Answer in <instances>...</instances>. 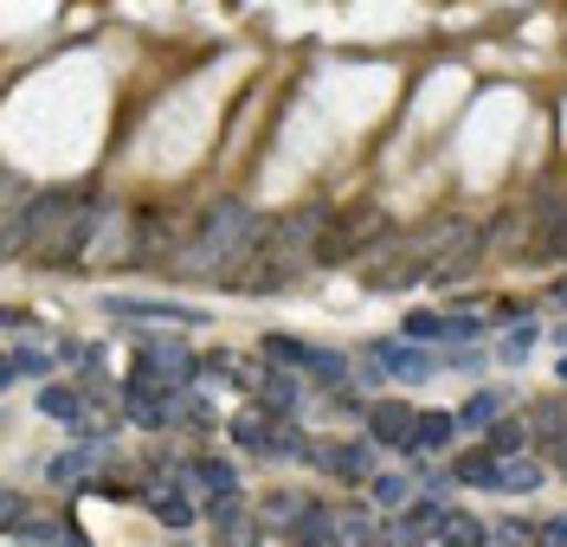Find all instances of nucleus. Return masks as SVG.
Returning <instances> with one entry per match:
<instances>
[{
	"instance_id": "nucleus-9",
	"label": "nucleus",
	"mask_w": 567,
	"mask_h": 547,
	"mask_svg": "<svg viewBox=\"0 0 567 547\" xmlns=\"http://www.w3.org/2000/svg\"><path fill=\"white\" fill-rule=\"evenodd\" d=\"M91 393L84 387H59V380H39V419H52V425H72L84 432V419H91Z\"/></svg>"
},
{
	"instance_id": "nucleus-5",
	"label": "nucleus",
	"mask_w": 567,
	"mask_h": 547,
	"mask_svg": "<svg viewBox=\"0 0 567 547\" xmlns=\"http://www.w3.org/2000/svg\"><path fill=\"white\" fill-rule=\"evenodd\" d=\"M104 309H111L116 323H175V328H200L207 323V309H193V303H168V296H104Z\"/></svg>"
},
{
	"instance_id": "nucleus-27",
	"label": "nucleus",
	"mask_w": 567,
	"mask_h": 547,
	"mask_svg": "<svg viewBox=\"0 0 567 547\" xmlns=\"http://www.w3.org/2000/svg\"><path fill=\"white\" fill-rule=\"evenodd\" d=\"M529 419H535V432H542V438H555V444L567 438V412H561L555 400H535V406H529Z\"/></svg>"
},
{
	"instance_id": "nucleus-11",
	"label": "nucleus",
	"mask_w": 567,
	"mask_h": 547,
	"mask_svg": "<svg viewBox=\"0 0 567 547\" xmlns=\"http://www.w3.org/2000/svg\"><path fill=\"white\" fill-rule=\"evenodd\" d=\"M143 503H149V515L161 522V528H193V522H200L193 496H188V490H175L168 476H155L149 490H143Z\"/></svg>"
},
{
	"instance_id": "nucleus-15",
	"label": "nucleus",
	"mask_w": 567,
	"mask_h": 547,
	"mask_svg": "<svg viewBox=\"0 0 567 547\" xmlns=\"http://www.w3.org/2000/svg\"><path fill=\"white\" fill-rule=\"evenodd\" d=\"M496 464H503V457H496L491 444H471V451H458V457H452V476L464 483V490H491Z\"/></svg>"
},
{
	"instance_id": "nucleus-30",
	"label": "nucleus",
	"mask_w": 567,
	"mask_h": 547,
	"mask_svg": "<svg viewBox=\"0 0 567 547\" xmlns=\"http://www.w3.org/2000/svg\"><path fill=\"white\" fill-rule=\"evenodd\" d=\"M535 541L542 547H567V515H542V522H535Z\"/></svg>"
},
{
	"instance_id": "nucleus-6",
	"label": "nucleus",
	"mask_w": 567,
	"mask_h": 547,
	"mask_svg": "<svg viewBox=\"0 0 567 547\" xmlns=\"http://www.w3.org/2000/svg\"><path fill=\"white\" fill-rule=\"evenodd\" d=\"M200 522L213 528V541H220V547H259V535H265V522L239 509V496H220V503H200Z\"/></svg>"
},
{
	"instance_id": "nucleus-16",
	"label": "nucleus",
	"mask_w": 567,
	"mask_h": 547,
	"mask_svg": "<svg viewBox=\"0 0 567 547\" xmlns=\"http://www.w3.org/2000/svg\"><path fill=\"white\" fill-rule=\"evenodd\" d=\"M439 541H445V547H491V528H484L471 509H445V522H439Z\"/></svg>"
},
{
	"instance_id": "nucleus-8",
	"label": "nucleus",
	"mask_w": 567,
	"mask_h": 547,
	"mask_svg": "<svg viewBox=\"0 0 567 547\" xmlns=\"http://www.w3.org/2000/svg\"><path fill=\"white\" fill-rule=\"evenodd\" d=\"M439 522H445V503H439V496H413V503L400 509V522H387V535L407 541V547H426L439 535Z\"/></svg>"
},
{
	"instance_id": "nucleus-35",
	"label": "nucleus",
	"mask_w": 567,
	"mask_h": 547,
	"mask_svg": "<svg viewBox=\"0 0 567 547\" xmlns=\"http://www.w3.org/2000/svg\"><path fill=\"white\" fill-rule=\"evenodd\" d=\"M555 374H561V380H567V355H561V361H555Z\"/></svg>"
},
{
	"instance_id": "nucleus-33",
	"label": "nucleus",
	"mask_w": 567,
	"mask_h": 547,
	"mask_svg": "<svg viewBox=\"0 0 567 547\" xmlns=\"http://www.w3.org/2000/svg\"><path fill=\"white\" fill-rule=\"evenodd\" d=\"M303 503L291 496V490H277V496H265V515H297Z\"/></svg>"
},
{
	"instance_id": "nucleus-23",
	"label": "nucleus",
	"mask_w": 567,
	"mask_h": 547,
	"mask_svg": "<svg viewBox=\"0 0 567 547\" xmlns=\"http://www.w3.org/2000/svg\"><path fill=\"white\" fill-rule=\"evenodd\" d=\"M20 541H33V547H84L72 528L59 522V515H39V522H27V528H20Z\"/></svg>"
},
{
	"instance_id": "nucleus-29",
	"label": "nucleus",
	"mask_w": 567,
	"mask_h": 547,
	"mask_svg": "<svg viewBox=\"0 0 567 547\" xmlns=\"http://www.w3.org/2000/svg\"><path fill=\"white\" fill-rule=\"evenodd\" d=\"M175 425H188V432H213V406H207V400H181Z\"/></svg>"
},
{
	"instance_id": "nucleus-1",
	"label": "nucleus",
	"mask_w": 567,
	"mask_h": 547,
	"mask_svg": "<svg viewBox=\"0 0 567 547\" xmlns=\"http://www.w3.org/2000/svg\"><path fill=\"white\" fill-rule=\"evenodd\" d=\"M259 239H265V219H252L245 207H213V213H200V239L188 252H175V271L181 277H227V264H245Z\"/></svg>"
},
{
	"instance_id": "nucleus-25",
	"label": "nucleus",
	"mask_w": 567,
	"mask_h": 547,
	"mask_svg": "<svg viewBox=\"0 0 567 547\" xmlns=\"http://www.w3.org/2000/svg\"><path fill=\"white\" fill-rule=\"evenodd\" d=\"M529 348H535V323H510L503 328V341H496V361L516 367V361H529Z\"/></svg>"
},
{
	"instance_id": "nucleus-28",
	"label": "nucleus",
	"mask_w": 567,
	"mask_h": 547,
	"mask_svg": "<svg viewBox=\"0 0 567 547\" xmlns=\"http://www.w3.org/2000/svg\"><path fill=\"white\" fill-rule=\"evenodd\" d=\"M491 547H542V541H535V522H496Z\"/></svg>"
},
{
	"instance_id": "nucleus-12",
	"label": "nucleus",
	"mask_w": 567,
	"mask_h": 547,
	"mask_svg": "<svg viewBox=\"0 0 567 547\" xmlns=\"http://www.w3.org/2000/svg\"><path fill=\"white\" fill-rule=\"evenodd\" d=\"M548 483V471H542V457H529V451H516V457H503L496 464V496H529V490H542Z\"/></svg>"
},
{
	"instance_id": "nucleus-4",
	"label": "nucleus",
	"mask_w": 567,
	"mask_h": 547,
	"mask_svg": "<svg viewBox=\"0 0 567 547\" xmlns=\"http://www.w3.org/2000/svg\"><path fill=\"white\" fill-rule=\"evenodd\" d=\"M368 361H380L393 380H407V387H419V380H432V374H445L439 367V355L426 348V341H407V335H387V341H368L361 348Z\"/></svg>"
},
{
	"instance_id": "nucleus-31",
	"label": "nucleus",
	"mask_w": 567,
	"mask_h": 547,
	"mask_svg": "<svg viewBox=\"0 0 567 547\" xmlns=\"http://www.w3.org/2000/svg\"><path fill=\"white\" fill-rule=\"evenodd\" d=\"M477 335H484V316H471V309L452 316V341H477Z\"/></svg>"
},
{
	"instance_id": "nucleus-10",
	"label": "nucleus",
	"mask_w": 567,
	"mask_h": 547,
	"mask_svg": "<svg viewBox=\"0 0 567 547\" xmlns=\"http://www.w3.org/2000/svg\"><path fill=\"white\" fill-rule=\"evenodd\" d=\"M181 483H188L200 503H220V496H239V471H232L227 457H193L188 471H181Z\"/></svg>"
},
{
	"instance_id": "nucleus-32",
	"label": "nucleus",
	"mask_w": 567,
	"mask_h": 547,
	"mask_svg": "<svg viewBox=\"0 0 567 547\" xmlns=\"http://www.w3.org/2000/svg\"><path fill=\"white\" fill-rule=\"evenodd\" d=\"M20 528H27V496L7 490V535H20Z\"/></svg>"
},
{
	"instance_id": "nucleus-19",
	"label": "nucleus",
	"mask_w": 567,
	"mask_h": 547,
	"mask_svg": "<svg viewBox=\"0 0 567 547\" xmlns=\"http://www.w3.org/2000/svg\"><path fill=\"white\" fill-rule=\"evenodd\" d=\"M464 432V425H458V412H419V457H426V451H445V444H452V438Z\"/></svg>"
},
{
	"instance_id": "nucleus-21",
	"label": "nucleus",
	"mask_w": 567,
	"mask_h": 547,
	"mask_svg": "<svg viewBox=\"0 0 567 547\" xmlns=\"http://www.w3.org/2000/svg\"><path fill=\"white\" fill-rule=\"evenodd\" d=\"M368 490H375L380 509H407V503H413V490H419V476L413 471H407V476H400V471H380Z\"/></svg>"
},
{
	"instance_id": "nucleus-7",
	"label": "nucleus",
	"mask_w": 567,
	"mask_h": 547,
	"mask_svg": "<svg viewBox=\"0 0 567 547\" xmlns=\"http://www.w3.org/2000/svg\"><path fill=\"white\" fill-rule=\"evenodd\" d=\"M368 438L387 451H413L419 444V412L407 400H375L368 406Z\"/></svg>"
},
{
	"instance_id": "nucleus-26",
	"label": "nucleus",
	"mask_w": 567,
	"mask_h": 547,
	"mask_svg": "<svg viewBox=\"0 0 567 547\" xmlns=\"http://www.w3.org/2000/svg\"><path fill=\"white\" fill-rule=\"evenodd\" d=\"M445 374H484V348H471V341H452L445 355H439Z\"/></svg>"
},
{
	"instance_id": "nucleus-17",
	"label": "nucleus",
	"mask_w": 567,
	"mask_h": 547,
	"mask_svg": "<svg viewBox=\"0 0 567 547\" xmlns=\"http://www.w3.org/2000/svg\"><path fill=\"white\" fill-rule=\"evenodd\" d=\"M503 412H510V400H503V393H471V400L458 406V425H464V432H491Z\"/></svg>"
},
{
	"instance_id": "nucleus-24",
	"label": "nucleus",
	"mask_w": 567,
	"mask_h": 547,
	"mask_svg": "<svg viewBox=\"0 0 567 547\" xmlns=\"http://www.w3.org/2000/svg\"><path fill=\"white\" fill-rule=\"evenodd\" d=\"M91 464H97V438H91V444H77V451H65V457H52L45 476H52V483H77Z\"/></svg>"
},
{
	"instance_id": "nucleus-18",
	"label": "nucleus",
	"mask_w": 567,
	"mask_h": 547,
	"mask_svg": "<svg viewBox=\"0 0 567 547\" xmlns=\"http://www.w3.org/2000/svg\"><path fill=\"white\" fill-rule=\"evenodd\" d=\"M252 400H259V406H271L277 419H291V412H297V400H303V387L291 380V367H284V374H265V387H259Z\"/></svg>"
},
{
	"instance_id": "nucleus-3",
	"label": "nucleus",
	"mask_w": 567,
	"mask_h": 547,
	"mask_svg": "<svg viewBox=\"0 0 567 547\" xmlns=\"http://www.w3.org/2000/svg\"><path fill=\"white\" fill-rule=\"evenodd\" d=\"M375 438H329V444H316L309 438V451H303V464H316V471H329L336 483H375Z\"/></svg>"
},
{
	"instance_id": "nucleus-2",
	"label": "nucleus",
	"mask_w": 567,
	"mask_h": 547,
	"mask_svg": "<svg viewBox=\"0 0 567 547\" xmlns=\"http://www.w3.org/2000/svg\"><path fill=\"white\" fill-rule=\"evenodd\" d=\"M259 355H265V361H284L291 374L316 380V387H348V380H355V361H348V355H336V348H323V341L265 335V341H259Z\"/></svg>"
},
{
	"instance_id": "nucleus-22",
	"label": "nucleus",
	"mask_w": 567,
	"mask_h": 547,
	"mask_svg": "<svg viewBox=\"0 0 567 547\" xmlns=\"http://www.w3.org/2000/svg\"><path fill=\"white\" fill-rule=\"evenodd\" d=\"M484 444H491L496 457H516V451H529V425H523V419H510V412H503V419H496L491 432H484Z\"/></svg>"
},
{
	"instance_id": "nucleus-14",
	"label": "nucleus",
	"mask_w": 567,
	"mask_h": 547,
	"mask_svg": "<svg viewBox=\"0 0 567 547\" xmlns=\"http://www.w3.org/2000/svg\"><path fill=\"white\" fill-rule=\"evenodd\" d=\"M329 541H336V509L303 503L297 522H291V547H329Z\"/></svg>"
},
{
	"instance_id": "nucleus-13",
	"label": "nucleus",
	"mask_w": 567,
	"mask_h": 547,
	"mask_svg": "<svg viewBox=\"0 0 567 547\" xmlns=\"http://www.w3.org/2000/svg\"><path fill=\"white\" fill-rule=\"evenodd\" d=\"M59 361V348H45V341H7V380H45V367Z\"/></svg>"
},
{
	"instance_id": "nucleus-34",
	"label": "nucleus",
	"mask_w": 567,
	"mask_h": 547,
	"mask_svg": "<svg viewBox=\"0 0 567 547\" xmlns=\"http://www.w3.org/2000/svg\"><path fill=\"white\" fill-rule=\"evenodd\" d=\"M548 303H555V309H567V277H555V291H548Z\"/></svg>"
},
{
	"instance_id": "nucleus-20",
	"label": "nucleus",
	"mask_w": 567,
	"mask_h": 547,
	"mask_svg": "<svg viewBox=\"0 0 567 547\" xmlns=\"http://www.w3.org/2000/svg\"><path fill=\"white\" fill-rule=\"evenodd\" d=\"M400 335L407 341H452V316H439V309H407V323H400Z\"/></svg>"
}]
</instances>
